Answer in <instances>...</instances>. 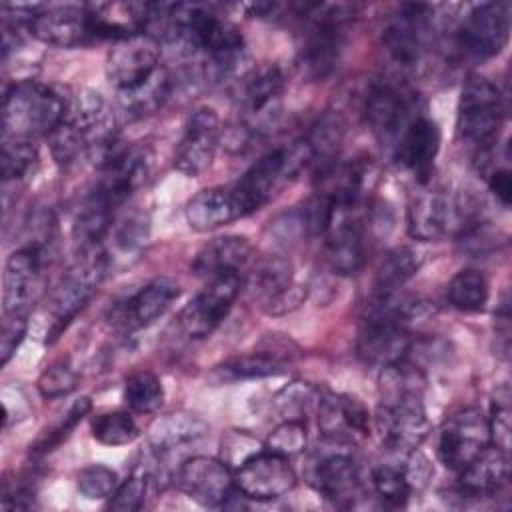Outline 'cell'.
<instances>
[{
  "label": "cell",
  "instance_id": "cell-31",
  "mask_svg": "<svg viewBox=\"0 0 512 512\" xmlns=\"http://www.w3.org/2000/svg\"><path fill=\"white\" fill-rule=\"evenodd\" d=\"M316 184V192L330 198L340 210H346L362 194L364 170L358 164L334 162L316 172Z\"/></svg>",
  "mask_w": 512,
  "mask_h": 512
},
{
  "label": "cell",
  "instance_id": "cell-17",
  "mask_svg": "<svg viewBox=\"0 0 512 512\" xmlns=\"http://www.w3.org/2000/svg\"><path fill=\"white\" fill-rule=\"evenodd\" d=\"M40 270L42 248L38 246H24L8 256L2 280L4 314H28L40 292Z\"/></svg>",
  "mask_w": 512,
  "mask_h": 512
},
{
  "label": "cell",
  "instance_id": "cell-53",
  "mask_svg": "<svg viewBox=\"0 0 512 512\" xmlns=\"http://www.w3.org/2000/svg\"><path fill=\"white\" fill-rule=\"evenodd\" d=\"M402 468H404V474H406L412 490L426 486L430 476L434 474V468H432L430 460L422 452H418V448L408 452V458L404 460Z\"/></svg>",
  "mask_w": 512,
  "mask_h": 512
},
{
  "label": "cell",
  "instance_id": "cell-37",
  "mask_svg": "<svg viewBox=\"0 0 512 512\" xmlns=\"http://www.w3.org/2000/svg\"><path fill=\"white\" fill-rule=\"evenodd\" d=\"M90 408H92L90 398L82 396V398L74 400L68 406V410L64 414H60V418L54 424L46 426L38 434V438L30 444V452L34 456H44V454L56 450L70 436V432L76 428V424L90 412Z\"/></svg>",
  "mask_w": 512,
  "mask_h": 512
},
{
  "label": "cell",
  "instance_id": "cell-49",
  "mask_svg": "<svg viewBox=\"0 0 512 512\" xmlns=\"http://www.w3.org/2000/svg\"><path fill=\"white\" fill-rule=\"evenodd\" d=\"M76 384H78V374L64 360L46 366V370L38 378V390L42 398L66 396L76 388Z\"/></svg>",
  "mask_w": 512,
  "mask_h": 512
},
{
  "label": "cell",
  "instance_id": "cell-7",
  "mask_svg": "<svg viewBox=\"0 0 512 512\" xmlns=\"http://www.w3.org/2000/svg\"><path fill=\"white\" fill-rule=\"evenodd\" d=\"M372 424L380 442L392 452L418 448L430 432L422 396L380 398Z\"/></svg>",
  "mask_w": 512,
  "mask_h": 512
},
{
  "label": "cell",
  "instance_id": "cell-8",
  "mask_svg": "<svg viewBox=\"0 0 512 512\" xmlns=\"http://www.w3.org/2000/svg\"><path fill=\"white\" fill-rule=\"evenodd\" d=\"M490 444L488 420L478 408H464L446 418L438 432V460L452 472H460Z\"/></svg>",
  "mask_w": 512,
  "mask_h": 512
},
{
  "label": "cell",
  "instance_id": "cell-25",
  "mask_svg": "<svg viewBox=\"0 0 512 512\" xmlns=\"http://www.w3.org/2000/svg\"><path fill=\"white\" fill-rule=\"evenodd\" d=\"M186 222L196 232H210L244 216L232 186L200 190L186 204Z\"/></svg>",
  "mask_w": 512,
  "mask_h": 512
},
{
  "label": "cell",
  "instance_id": "cell-12",
  "mask_svg": "<svg viewBox=\"0 0 512 512\" xmlns=\"http://www.w3.org/2000/svg\"><path fill=\"white\" fill-rule=\"evenodd\" d=\"M160 52V44L146 34L114 42L106 56V76L116 92L130 90L150 78L160 68Z\"/></svg>",
  "mask_w": 512,
  "mask_h": 512
},
{
  "label": "cell",
  "instance_id": "cell-14",
  "mask_svg": "<svg viewBox=\"0 0 512 512\" xmlns=\"http://www.w3.org/2000/svg\"><path fill=\"white\" fill-rule=\"evenodd\" d=\"M220 140V124L218 114L208 108H196L186 126L184 134L174 152V166L186 176L202 174L214 160L216 148Z\"/></svg>",
  "mask_w": 512,
  "mask_h": 512
},
{
  "label": "cell",
  "instance_id": "cell-34",
  "mask_svg": "<svg viewBox=\"0 0 512 512\" xmlns=\"http://www.w3.org/2000/svg\"><path fill=\"white\" fill-rule=\"evenodd\" d=\"M114 210L116 208L108 200H104L96 190H92L88 194V198L82 202V206L74 218V226H72V236L80 250L100 246L102 236L108 232V228L112 224Z\"/></svg>",
  "mask_w": 512,
  "mask_h": 512
},
{
  "label": "cell",
  "instance_id": "cell-27",
  "mask_svg": "<svg viewBox=\"0 0 512 512\" xmlns=\"http://www.w3.org/2000/svg\"><path fill=\"white\" fill-rule=\"evenodd\" d=\"M508 478V452L488 444L468 466L458 472V486L466 496H492Z\"/></svg>",
  "mask_w": 512,
  "mask_h": 512
},
{
  "label": "cell",
  "instance_id": "cell-55",
  "mask_svg": "<svg viewBox=\"0 0 512 512\" xmlns=\"http://www.w3.org/2000/svg\"><path fill=\"white\" fill-rule=\"evenodd\" d=\"M148 234V220L142 216H130L116 234V242L122 248H134L138 244H142V240Z\"/></svg>",
  "mask_w": 512,
  "mask_h": 512
},
{
  "label": "cell",
  "instance_id": "cell-19",
  "mask_svg": "<svg viewBox=\"0 0 512 512\" xmlns=\"http://www.w3.org/2000/svg\"><path fill=\"white\" fill-rule=\"evenodd\" d=\"M438 150H440V128L428 116L412 118L394 144V154L398 164L410 170L420 184L430 180Z\"/></svg>",
  "mask_w": 512,
  "mask_h": 512
},
{
  "label": "cell",
  "instance_id": "cell-43",
  "mask_svg": "<svg viewBox=\"0 0 512 512\" xmlns=\"http://www.w3.org/2000/svg\"><path fill=\"white\" fill-rule=\"evenodd\" d=\"M48 144L52 158L58 166L74 164L82 154H86V140L84 134L66 118L48 134Z\"/></svg>",
  "mask_w": 512,
  "mask_h": 512
},
{
  "label": "cell",
  "instance_id": "cell-41",
  "mask_svg": "<svg viewBox=\"0 0 512 512\" xmlns=\"http://www.w3.org/2000/svg\"><path fill=\"white\" fill-rule=\"evenodd\" d=\"M370 476L378 498L388 506H404L412 494V486L400 464L382 462L372 468Z\"/></svg>",
  "mask_w": 512,
  "mask_h": 512
},
{
  "label": "cell",
  "instance_id": "cell-35",
  "mask_svg": "<svg viewBox=\"0 0 512 512\" xmlns=\"http://www.w3.org/2000/svg\"><path fill=\"white\" fill-rule=\"evenodd\" d=\"M310 152V164L316 166V172L330 166L338 158V150L344 140V122L338 114H324L312 130L302 138Z\"/></svg>",
  "mask_w": 512,
  "mask_h": 512
},
{
  "label": "cell",
  "instance_id": "cell-9",
  "mask_svg": "<svg viewBox=\"0 0 512 512\" xmlns=\"http://www.w3.org/2000/svg\"><path fill=\"white\" fill-rule=\"evenodd\" d=\"M240 288H242V276H236V274L208 280L206 288H202L180 310L178 322L184 334L196 340L210 336L228 316Z\"/></svg>",
  "mask_w": 512,
  "mask_h": 512
},
{
  "label": "cell",
  "instance_id": "cell-16",
  "mask_svg": "<svg viewBox=\"0 0 512 512\" xmlns=\"http://www.w3.org/2000/svg\"><path fill=\"white\" fill-rule=\"evenodd\" d=\"M316 418L322 438L328 440L354 444L370 434V414L366 406L350 394L322 392Z\"/></svg>",
  "mask_w": 512,
  "mask_h": 512
},
{
  "label": "cell",
  "instance_id": "cell-52",
  "mask_svg": "<svg viewBox=\"0 0 512 512\" xmlns=\"http://www.w3.org/2000/svg\"><path fill=\"white\" fill-rule=\"evenodd\" d=\"M28 314H4L2 320V334H0V358L2 364H6L12 354L16 352V348L20 346V342L26 336V328H28Z\"/></svg>",
  "mask_w": 512,
  "mask_h": 512
},
{
  "label": "cell",
  "instance_id": "cell-46",
  "mask_svg": "<svg viewBox=\"0 0 512 512\" xmlns=\"http://www.w3.org/2000/svg\"><path fill=\"white\" fill-rule=\"evenodd\" d=\"M76 486L78 492L88 500L110 498L118 488V474L104 464H92L78 472Z\"/></svg>",
  "mask_w": 512,
  "mask_h": 512
},
{
  "label": "cell",
  "instance_id": "cell-26",
  "mask_svg": "<svg viewBox=\"0 0 512 512\" xmlns=\"http://www.w3.org/2000/svg\"><path fill=\"white\" fill-rule=\"evenodd\" d=\"M178 296L180 286L172 278H156L124 302L122 324L128 330L146 328L158 320Z\"/></svg>",
  "mask_w": 512,
  "mask_h": 512
},
{
  "label": "cell",
  "instance_id": "cell-51",
  "mask_svg": "<svg viewBox=\"0 0 512 512\" xmlns=\"http://www.w3.org/2000/svg\"><path fill=\"white\" fill-rule=\"evenodd\" d=\"M264 450V444H260L254 436H250L244 430H230L222 438V462L232 468V472L242 466L250 456Z\"/></svg>",
  "mask_w": 512,
  "mask_h": 512
},
{
  "label": "cell",
  "instance_id": "cell-18",
  "mask_svg": "<svg viewBox=\"0 0 512 512\" xmlns=\"http://www.w3.org/2000/svg\"><path fill=\"white\" fill-rule=\"evenodd\" d=\"M28 30L40 42L58 48H74L92 40L86 4H42L38 14L28 24Z\"/></svg>",
  "mask_w": 512,
  "mask_h": 512
},
{
  "label": "cell",
  "instance_id": "cell-33",
  "mask_svg": "<svg viewBox=\"0 0 512 512\" xmlns=\"http://www.w3.org/2000/svg\"><path fill=\"white\" fill-rule=\"evenodd\" d=\"M284 370L286 366L278 356L252 352V354H240V356L228 358L222 364L214 366V370L210 372V380L216 384H228L238 380L270 378V376L282 374Z\"/></svg>",
  "mask_w": 512,
  "mask_h": 512
},
{
  "label": "cell",
  "instance_id": "cell-6",
  "mask_svg": "<svg viewBox=\"0 0 512 512\" xmlns=\"http://www.w3.org/2000/svg\"><path fill=\"white\" fill-rule=\"evenodd\" d=\"M244 130L250 134L270 132L282 110L284 74L276 64L252 66V70L236 84Z\"/></svg>",
  "mask_w": 512,
  "mask_h": 512
},
{
  "label": "cell",
  "instance_id": "cell-28",
  "mask_svg": "<svg viewBox=\"0 0 512 512\" xmlns=\"http://www.w3.org/2000/svg\"><path fill=\"white\" fill-rule=\"evenodd\" d=\"M324 254L336 274L354 276L364 264V240L360 226L336 214L324 234Z\"/></svg>",
  "mask_w": 512,
  "mask_h": 512
},
{
  "label": "cell",
  "instance_id": "cell-11",
  "mask_svg": "<svg viewBox=\"0 0 512 512\" xmlns=\"http://www.w3.org/2000/svg\"><path fill=\"white\" fill-rule=\"evenodd\" d=\"M510 36V4L484 2L474 6L458 28V46L476 58H492L502 52Z\"/></svg>",
  "mask_w": 512,
  "mask_h": 512
},
{
  "label": "cell",
  "instance_id": "cell-36",
  "mask_svg": "<svg viewBox=\"0 0 512 512\" xmlns=\"http://www.w3.org/2000/svg\"><path fill=\"white\" fill-rule=\"evenodd\" d=\"M422 258L416 250L408 246H396L384 254L380 268H378V292H392L400 290L418 270Z\"/></svg>",
  "mask_w": 512,
  "mask_h": 512
},
{
  "label": "cell",
  "instance_id": "cell-24",
  "mask_svg": "<svg viewBox=\"0 0 512 512\" xmlns=\"http://www.w3.org/2000/svg\"><path fill=\"white\" fill-rule=\"evenodd\" d=\"M252 244L244 236L228 234V236H218L204 244L194 262L192 268L198 276L214 280L220 276H240L244 268L252 262Z\"/></svg>",
  "mask_w": 512,
  "mask_h": 512
},
{
  "label": "cell",
  "instance_id": "cell-45",
  "mask_svg": "<svg viewBox=\"0 0 512 512\" xmlns=\"http://www.w3.org/2000/svg\"><path fill=\"white\" fill-rule=\"evenodd\" d=\"M488 420V432H490V444L510 450V426H512V410H510V390L508 386H500L490 402V416Z\"/></svg>",
  "mask_w": 512,
  "mask_h": 512
},
{
  "label": "cell",
  "instance_id": "cell-4",
  "mask_svg": "<svg viewBox=\"0 0 512 512\" xmlns=\"http://www.w3.org/2000/svg\"><path fill=\"white\" fill-rule=\"evenodd\" d=\"M306 466L308 484L334 504H348L360 492V470L352 444L322 438Z\"/></svg>",
  "mask_w": 512,
  "mask_h": 512
},
{
  "label": "cell",
  "instance_id": "cell-15",
  "mask_svg": "<svg viewBox=\"0 0 512 512\" xmlns=\"http://www.w3.org/2000/svg\"><path fill=\"white\" fill-rule=\"evenodd\" d=\"M434 10L426 4H406L384 28L382 44L398 66H414L426 46Z\"/></svg>",
  "mask_w": 512,
  "mask_h": 512
},
{
  "label": "cell",
  "instance_id": "cell-50",
  "mask_svg": "<svg viewBox=\"0 0 512 512\" xmlns=\"http://www.w3.org/2000/svg\"><path fill=\"white\" fill-rule=\"evenodd\" d=\"M268 232H270L274 244L284 246V248H290V246L302 242V238L308 236L302 210H300V208H294V210H290V212L278 214V216L270 222Z\"/></svg>",
  "mask_w": 512,
  "mask_h": 512
},
{
  "label": "cell",
  "instance_id": "cell-32",
  "mask_svg": "<svg viewBox=\"0 0 512 512\" xmlns=\"http://www.w3.org/2000/svg\"><path fill=\"white\" fill-rule=\"evenodd\" d=\"M294 284V268L284 256H266L258 260L248 274L246 288L248 292L264 306L280 292Z\"/></svg>",
  "mask_w": 512,
  "mask_h": 512
},
{
  "label": "cell",
  "instance_id": "cell-47",
  "mask_svg": "<svg viewBox=\"0 0 512 512\" xmlns=\"http://www.w3.org/2000/svg\"><path fill=\"white\" fill-rule=\"evenodd\" d=\"M306 442H308V434H306L304 420H284L272 430L264 448L274 454L290 458L304 452Z\"/></svg>",
  "mask_w": 512,
  "mask_h": 512
},
{
  "label": "cell",
  "instance_id": "cell-23",
  "mask_svg": "<svg viewBox=\"0 0 512 512\" xmlns=\"http://www.w3.org/2000/svg\"><path fill=\"white\" fill-rule=\"evenodd\" d=\"M148 2H96L86 4L88 28L92 38L126 40L144 34Z\"/></svg>",
  "mask_w": 512,
  "mask_h": 512
},
{
  "label": "cell",
  "instance_id": "cell-20",
  "mask_svg": "<svg viewBox=\"0 0 512 512\" xmlns=\"http://www.w3.org/2000/svg\"><path fill=\"white\" fill-rule=\"evenodd\" d=\"M150 150L144 146H126L112 162L102 168L96 192L118 208L138 186L144 184L150 172Z\"/></svg>",
  "mask_w": 512,
  "mask_h": 512
},
{
  "label": "cell",
  "instance_id": "cell-54",
  "mask_svg": "<svg viewBox=\"0 0 512 512\" xmlns=\"http://www.w3.org/2000/svg\"><path fill=\"white\" fill-rule=\"evenodd\" d=\"M306 286H300V284H292L290 288H286L284 292H280L276 298H272L270 302H266L262 306V310L266 314H272V316H278V314H286V312H292L294 308H298L304 300H306Z\"/></svg>",
  "mask_w": 512,
  "mask_h": 512
},
{
  "label": "cell",
  "instance_id": "cell-40",
  "mask_svg": "<svg viewBox=\"0 0 512 512\" xmlns=\"http://www.w3.org/2000/svg\"><path fill=\"white\" fill-rule=\"evenodd\" d=\"M322 392L304 380H292L274 396L276 410L284 416V420H304L310 410H314L320 402Z\"/></svg>",
  "mask_w": 512,
  "mask_h": 512
},
{
  "label": "cell",
  "instance_id": "cell-39",
  "mask_svg": "<svg viewBox=\"0 0 512 512\" xmlns=\"http://www.w3.org/2000/svg\"><path fill=\"white\" fill-rule=\"evenodd\" d=\"M124 400L138 414L156 412L164 402V386L156 374L136 370L124 382Z\"/></svg>",
  "mask_w": 512,
  "mask_h": 512
},
{
  "label": "cell",
  "instance_id": "cell-10",
  "mask_svg": "<svg viewBox=\"0 0 512 512\" xmlns=\"http://www.w3.org/2000/svg\"><path fill=\"white\" fill-rule=\"evenodd\" d=\"M296 484V472L286 456L260 450L234 470V486L248 500H276Z\"/></svg>",
  "mask_w": 512,
  "mask_h": 512
},
{
  "label": "cell",
  "instance_id": "cell-56",
  "mask_svg": "<svg viewBox=\"0 0 512 512\" xmlns=\"http://www.w3.org/2000/svg\"><path fill=\"white\" fill-rule=\"evenodd\" d=\"M488 188L502 206H508L510 198H512L510 170L508 168H492V172L488 174Z\"/></svg>",
  "mask_w": 512,
  "mask_h": 512
},
{
  "label": "cell",
  "instance_id": "cell-2",
  "mask_svg": "<svg viewBox=\"0 0 512 512\" xmlns=\"http://www.w3.org/2000/svg\"><path fill=\"white\" fill-rule=\"evenodd\" d=\"M308 164L310 152L304 140L276 148L256 160L232 186L244 216L264 206L284 180H288Z\"/></svg>",
  "mask_w": 512,
  "mask_h": 512
},
{
  "label": "cell",
  "instance_id": "cell-48",
  "mask_svg": "<svg viewBox=\"0 0 512 512\" xmlns=\"http://www.w3.org/2000/svg\"><path fill=\"white\" fill-rule=\"evenodd\" d=\"M146 490H148V472L142 466L134 470L122 484H118L114 494L108 498L106 508L116 512H134L142 506Z\"/></svg>",
  "mask_w": 512,
  "mask_h": 512
},
{
  "label": "cell",
  "instance_id": "cell-13",
  "mask_svg": "<svg viewBox=\"0 0 512 512\" xmlns=\"http://www.w3.org/2000/svg\"><path fill=\"white\" fill-rule=\"evenodd\" d=\"M176 484L190 500L208 508L224 506L236 492L232 468L208 456L186 458L176 472Z\"/></svg>",
  "mask_w": 512,
  "mask_h": 512
},
{
  "label": "cell",
  "instance_id": "cell-5",
  "mask_svg": "<svg viewBox=\"0 0 512 512\" xmlns=\"http://www.w3.org/2000/svg\"><path fill=\"white\" fill-rule=\"evenodd\" d=\"M504 120V104L500 90L482 76L466 80L458 100L456 128L460 138L480 148H488Z\"/></svg>",
  "mask_w": 512,
  "mask_h": 512
},
{
  "label": "cell",
  "instance_id": "cell-21",
  "mask_svg": "<svg viewBox=\"0 0 512 512\" xmlns=\"http://www.w3.org/2000/svg\"><path fill=\"white\" fill-rule=\"evenodd\" d=\"M452 218V204L442 188L428 182L420 184V190L412 194L406 210L408 234L414 240L430 242L446 234Z\"/></svg>",
  "mask_w": 512,
  "mask_h": 512
},
{
  "label": "cell",
  "instance_id": "cell-44",
  "mask_svg": "<svg viewBox=\"0 0 512 512\" xmlns=\"http://www.w3.org/2000/svg\"><path fill=\"white\" fill-rule=\"evenodd\" d=\"M38 160V150L32 140L4 138L2 144V178L4 182L24 178Z\"/></svg>",
  "mask_w": 512,
  "mask_h": 512
},
{
  "label": "cell",
  "instance_id": "cell-1",
  "mask_svg": "<svg viewBox=\"0 0 512 512\" xmlns=\"http://www.w3.org/2000/svg\"><path fill=\"white\" fill-rule=\"evenodd\" d=\"M66 118V98L36 80H20L2 104L4 138L32 140L48 136Z\"/></svg>",
  "mask_w": 512,
  "mask_h": 512
},
{
  "label": "cell",
  "instance_id": "cell-3",
  "mask_svg": "<svg viewBox=\"0 0 512 512\" xmlns=\"http://www.w3.org/2000/svg\"><path fill=\"white\" fill-rule=\"evenodd\" d=\"M108 270V256L100 246L80 250L76 262L62 276L52 296V326L48 342H54L70 320L90 302Z\"/></svg>",
  "mask_w": 512,
  "mask_h": 512
},
{
  "label": "cell",
  "instance_id": "cell-29",
  "mask_svg": "<svg viewBox=\"0 0 512 512\" xmlns=\"http://www.w3.org/2000/svg\"><path fill=\"white\" fill-rule=\"evenodd\" d=\"M208 432H210V426L200 414L190 410H178L158 418L150 428L148 440L154 454L162 456L166 452H172L202 440L204 436H208Z\"/></svg>",
  "mask_w": 512,
  "mask_h": 512
},
{
  "label": "cell",
  "instance_id": "cell-22",
  "mask_svg": "<svg viewBox=\"0 0 512 512\" xmlns=\"http://www.w3.org/2000/svg\"><path fill=\"white\" fill-rule=\"evenodd\" d=\"M366 120L380 144H396L410 124V100L394 86H374L366 100Z\"/></svg>",
  "mask_w": 512,
  "mask_h": 512
},
{
  "label": "cell",
  "instance_id": "cell-38",
  "mask_svg": "<svg viewBox=\"0 0 512 512\" xmlns=\"http://www.w3.org/2000/svg\"><path fill=\"white\" fill-rule=\"evenodd\" d=\"M448 300L462 312H478L488 300V282L480 270H460L448 284Z\"/></svg>",
  "mask_w": 512,
  "mask_h": 512
},
{
  "label": "cell",
  "instance_id": "cell-30",
  "mask_svg": "<svg viewBox=\"0 0 512 512\" xmlns=\"http://www.w3.org/2000/svg\"><path fill=\"white\" fill-rule=\"evenodd\" d=\"M172 90H174L172 76L164 68H158L142 84L130 90L118 92V102H120V108L126 112V116L144 118L148 114H154L158 108H162L164 102L172 96Z\"/></svg>",
  "mask_w": 512,
  "mask_h": 512
},
{
  "label": "cell",
  "instance_id": "cell-42",
  "mask_svg": "<svg viewBox=\"0 0 512 512\" xmlns=\"http://www.w3.org/2000/svg\"><path fill=\"white\" fill-rule=\"evenodd\" d=\"M140 430L126 412H104L92 422V436L106 446H124L138 438Z\"/></svg>",
  "mask_w": 512,
  "mask_h": 512
}]
</instances>
